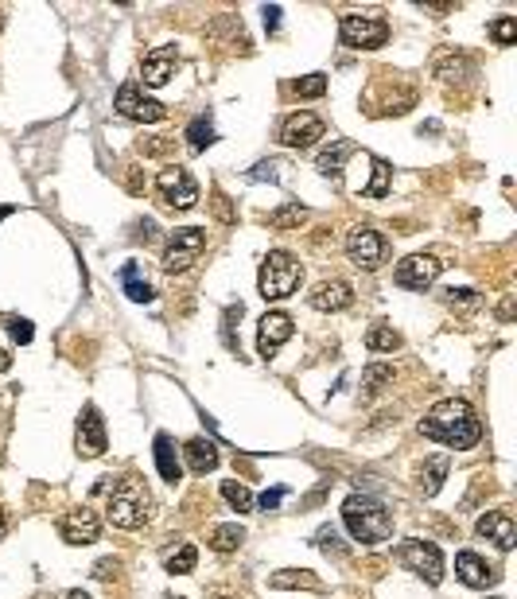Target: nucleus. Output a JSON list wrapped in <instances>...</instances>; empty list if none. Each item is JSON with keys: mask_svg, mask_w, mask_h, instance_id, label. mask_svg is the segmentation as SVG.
Instances as JSON below:
<instances>
[{"mask_svg": "<svg viewBox=\"0 0 517 599\" xmlns=\"http://www.w3.org/2000/svg\"><path fill=\"white\" fill-rule=\"evenodd\" d=\"M4 370H12V355H8L4 347H0V374H4Z\"/></svg>", "mask_w": 517, "mask_h": 599, "instance_id": "c03bdc74", "label": "nucleus"}, {"mask_svg": "<svg viewBox=\"0 0 517 599\" xmlns=\"http://www.w3.org/2000/svg\"><path fill=\"white\" fill-rule=\"evenodd\" d=\"M455 577H460L467 588H495V584L502 580L498 568H490L483 557L471 553V549H463V553L455 557Z\"/></svg>", "mask_w": 517, "mask_h": 599, "instance_id": "dca6fc26", "label": "nucleus"}, {"mask_svg": "<svg viewBox=\"0 0 517 599\" xmlns=\"http://www.w3.org/2000/svg\"><path fill=\"white\" fill-rule=\"evenodd\" d=\"M440 269L443 261L436 253H413V257H405V261H397L393 269V280L401 288H413V292H425L436 285V277H440Z\"/></svg>", "mask_w": 517, "mask_h": 599, "instance_id": "1a4fd4ad", "label": "nucleus"}, {"mask_svg": "<svg viewBox=\"0 0 517 599\" xmlns=\"http://www.w3.org/2000/svg\"><path fill=\"white\" fill-rule=\"evenodd\" d=\"M215 121L210 117H195L191 125H187V145H191V152H203V148H210L215 145Z\"/></svg>", "mask_w": 517, "mask_h": 599, "instance_id": "a878e982", "label": "nucleus"}, {"mask_svg": "<svg viewBox=\"0 0 517 599\" xmlns=\"http://www.w3.org/2000/svg\"><path fill=\"white\" fill-rule=\"evenodd\" d=\"M338 40L346 47H355V51H373V47H381L390 40V23L381 16H362V12H346L343 20H338Z\"/></svg>", "mask_w": 517, "mask_h": 599, "instance_id": "39448f33", "label": "nucleus"}, {"mask_svg": "<svg viewBox=\"0 0 517 599\" xmlns=\"http://www.w3.org/2000/svg\"><path fill=\"white\" fill-rule=\"evenodd\" d=\"M420 432H425L428 440L448 444L455 452H467L483 440V425H478L475 409L467 405L463 397H443V401L432 405L428 417L420 420Z\"/></svg>", "mask_w": 517, "mask_h": 599, "instance_id": "f257e3e1", "label": "nucleus"}, {"mask_svg": "<svg viewBox=\"0 0 517 599\" xmlns=\"http://www.w3.org/2000/svg\"><path fill=\"white\" fill-rule=\"evenodd\" d=\"M393 382V366H366V374H362V385H366V393H381L385 385Z\"/></svg>", "mask_w": 517, "mask_h": 599, "instance_id": "473e14b6", "label": "nucleus"}, {"mask_svg": "<svg viewBox=\"0 0 517 599\" xmlns=\"http://www.w3.org/2000/svg\"><path fill=\"white\" fill-rule=\"evenodd\" d=\"M292 90H296L300 98H323V93H327V75H308V78H296V82H292Z\"/></svg>", "mask_w": 517, "mask_h": 599, "instance_id": "f704fd0d", "label": "nucleus"}, {"mask_svg": "<svg viewBox=\"0 0 517 599\" xmlns=\"http://www.w3.org/2000/svg\"><path fill=\"white\" fill-rule=\"evenodd\" d=\"M113 568H117V560H98V568H93V577L110 580V577H113Z\"/></svg>", "mask_w": 517, "mask_h": 599, "instance_id": "37998d69", "label": "nucleus"}, {"mask_svg": "<svg viewBox=\"0 0 517 599\" xmlns=\"http://www.w3.org/2000/svg\"><path fill=\"white\" fill-rule=\"evenodd\" d=\"M183 455H187V467H191L195 475H206V471H215L218 467V448L210 440H187L183 444Z\"/></svg>", "mask_w": 517, "mask_h": 599, "instance_id": "412c9836", "label": "nucleus"}, {"mask_svg": "<svg viewBox=\"0 0 517 599\" xmlns=\"http://www.w3.org/2000/svg\"><path fill=\"white\" fill-rule=\"evenodd\" d=\"M195 565H198V549H195V545H180V549H175V553L168 557V572H171V577L195 572Z\"/></svg>", "mask_w": 517, "mask_h": 599, "instance_id": "c756f323", "label": "nucleus"}, {"mask_svg": "<svg viewBox=\"0 0 517 599\" xmlns=\"http://www.w3.org/2000/svg\"><path fill=\"white\" fill-rule=\"evenodd\" d=\"M156 471H160V479H168V483H180L183 479V463H180V455H175V444H171V436L168 432H160L156 436Z\"/></svg>", "mask_w": 517, "mask_h": 599, "instance_id": "aec40b11", "label": "nucleus"}, {"mask_svg": "<svg viewBox=\"0 0 517 599\" xmlns=\"http://www.w3.org/2000/svg\"><path fill=\"white\" fill-rule=\"evenodd\" d=\"M490 40H495L498 47H510L513 40H517V20L513 16H502V20H495V23H490Z\"/></svg>", "mask_w": 517, "mask_h": 599, "instance_id": "72a5a7b5", "label": "nucleus"}, {"mask_svg": "<svg viewBox=\"0 0 517 599\" xmlns=\"http://www.w3.org/2000/svg\"><path fill=\"white\" fill-rule=\"evenodd\" d=\"M346 253H350V261H355L358 269L373 273V269H381L385 257H390V242H385L378 230H370V226H355L346 233Z\"/></svg>", "mask_w": 517, "mask_h": 599, "instance_id": "6e6552de", "label": "nucleus"}, {"mask_svg": "<svg viewBox=\"0 0 517 599\" xmlns=\"http://www.w3.org/2000/svg\"><path fill=\"white\" fill-rule=\"evenodd\" d=\"M280 12H285V8H276V4H268V8H265V28H268V31H276V28H280Z\"/></svg>", "mask_w": 517, "mask_h": 599, "instance_id": "79ce46f5", "label": "nucleus"}, {"mask_svg": "<svg viewBox=\"0 0 517 599\" xmlns=\"http://www.w3.org/2000/svg\"><path fill=\"white\" fill-rule=\"evenodd\" d=\"M308 304L315 312H343V308L355 304V292H350L346 280H323V285H315Z\"/></svg>", "mask_w": 517, "mask_h": 599, "instance_id": "6ab92c4d", "label": "nucleus"}, {"mask_svg": "<svg viewBox=\"0 0 517 599\" xmlns=\"http://www.w3.org/2000/svg\"><path fill=\"white\" fill-rule=\"evenodd\" d=\"M8 335H12V339H16V343H20V347H28V343H31V339H35V327H31L28 320H8Z\"/></svg>", "mask_w": 517, "mask_h": 599, "instance_id": "58836bf2", "label": "nucleus"}, {"mask_svg": "<svg viewBox=\"0 0 517 599\" xmlns=\"http://www.w3.org/2000/svg\"><path fill=\"white\" fill-rule=\"evenodd\" d=\"M463 70H471V58L467 55H455V51H443L440 58H436V75L440 78H463Z\"/></svg>", "mask_w": 517, "mask_h": 599, "instance_id": "c85d7f7f", "label": "nucleus"}, {"mask_svg": "<svg viewBox=\"0 0 517 599\" xmlns=\"http://www.w3.org/2000/svg\"><path fill=\"white\" fill-rule=\"evenodd\" d=\"M285 495H288V487H273V490H265V495L257 498V507H261V510H276L280 502H285Z\"/></svg>", "mask_w": 517, "mask_h": 599, "instance_id": "a19ab883", "label": "nucleus"}, {"mask_svg": "<svg viewBox=\"0 0 517 599\" xmlns=\"http://www.w3.org/2000/svg\"><path fill=\"white\" fill-rule=\"evenodd\" d=\"M148 507H152V498H148L145 483L133 479V475H125L110 487L105 514H110V522L117 525V530H140V525L148 522Z\"/></svg>", "mask_w": 517, "mask_h": 599, "instance_id": "7ed1b4c3", "label": "nucleus"}, {"mask_svg": "<svg viewBox=\"0 0 517 599\" xmlns=\"http://www.w3.org/2000/svg\"><path fill=\"white\" fill-rule=\"evenodd\" d=\"M203 250H206V230H198V226L175 230L168 245H163V273H187L203 257Z\"/></svg>", "mask_w": 517, "mask_h": 599, "instance_id": "423d86ee", "label": "nucleus"}, {"mask_svg": "<svg viewBox=\"0 0 517 599\" xmlns=\"http://www.w3.org/2000/svg\"><path fill=\"white\" fill-rule=\"evenodd\" d=\"M58 533H63L66 545H93V542H98V533H101V522H98V514H93L90 507H74V510H66L63 518H58Z\"/></svg>", "mask_w": 517, "mask_h": 599, "instance_id": "f8f14e48", "label": "nucleus"}, {"mask_svg": "<svg viewBox=\"0 0 517 599\" xmlns=\"http://www.w3.org/2000/svg\"><path fill=\"white\" fill-rule=\"evenodd\" d=\"M156 191L163 195L168 207H180V210H191L198 203V183L191 180L187 168H163L156 175Z\"/></svg>", "mask_w": 517, "mask_h": 599, "instance_id": "9b49d317", "label": "nucleus"}, {"mask_svg": "<svg viewBox=\"0 0 517 599\" xmlns=\"http://www.w3.org/2000/svg\"><path fill=\"white\" fill-rule=\"evenodd\" d=\"M66 599H90L86 592H66Z\"/></svg>", "mask_w": 517, "mask_h": 599, "instance_id": "49530a36", "label": "nucleus"}, {"mask_svg": "<svg viewBox=\"0 0 517 599\" xmlns=\"http://www.w3.org/2000/svg\"><path fill=\"white\" fill-rule=\"evenodd\" d=\"M478 537H486V542H495L502 553H510V549L517 545V525L506 510H490L478 518Z\"/></svg>", "mask_w": 517, "mask_h": 599, "instance_id": "a211bd4d", "label": "nucleus"}, {"mask_svg": "<svg viewBox=\"0 0 517 599\" xmlns=\"http://www.w3.org/2000/svg\"><path fill=\"white\" fill-rule=\"evenodd\" d=\"M245 542V530L238 522H226V525H215V533H210V549L215 553H233Z\"/></svg>", "mask_w": 517, "mask_h": 599, "instance_id": "393cba45", "label": "nucleus"}, {"mask_svg": "<svg viewBox=\"0 0 517 599\" xmlns=\"http://www.w3.org/2000/svg\"><path fill=\"white\" fill-rule=\"evenodd\" d=\"M343 522L350 537L362 545H381L393 537V514L370 495H350L343 502Z\"/></svg>", "mask_w": 517, "mask_h": 599, "instance_id": "f03ea898", "label": "nucleus"}, {"mask_svg": "<svg viewBox=\"0 0 517 599\" xmlns=\"http://www.w3.org/2000/svg\"><path fill=\"white\" fill-rule=\"evenodd\" d=\"M0 31H4V12H0Z\"/></svg>", "mask_w": 517, "mask_h": 599, "instance_id": "de8ad7c7", "label": "nucleus"}, {"mask_svg": "<svg viewBox=\"0 0 517 599\" xmlns=\"http://www.w3.org/2000/svg\"><path fill=\"white\" fill-rule=\"evenodd\" d=\"M222 498H226L238 514H250V510H253V495H250V490H245L241 483H233V479H226V483H222Z\"/></svg>", "mask_w": 517, "mask_h": 599, "instance_id": "2f4dec72", "label": "nucleus"}, {"mask_svg": "<svg viewBox=\"0 0 517 599\" xmlns=\"http://www.w3.org/2000/svg\"><path fill=\"white\" fill-rule=\"evenodd\" d=\"M175 66H180V51H175V47H156V51H148L145 55V66H140L145 86H152V90L168 86L171 75H175Z\"/></svg>", "mask_w": 517, "mask_h": 599, "instance_id": "f3484780", "label": "nucleus"}, {"mask_svg": "<svg viewBox=\"0 0 517 599\" xmlns=\"http://www.w3.org/2000/svg\"><path fill=\"white\" fill-rule=\"evenodd\" d=\"M355 145H350V140H335V145L331 148H323L320 152V163H315V168H320L323 175H327V180H338V175H343V163L350 160V156H355Z\"/></svg>", "mask_w": 517, "mask_h": 599, "instance_id": "4be33fe9", "label": "nucleus"}, {"mask_svg": "<svg viewBox=\"0 0 517 599\" xmlns=\"http://www.w3.org/2000/svg\"><path fill=\"white\" fill-rule=\"evenodd\" d=\"M397 557H401V565L408 572H416V577L425 584H432V588L443 580V553L432 542H416L413 537V542H405L401 549H397Z\"/></svg>", "mask_w": 517, "mask_h": 599, "instance_id": "0eeeda50", "label": "nucleus"}, {"mask_svg": "<svg viewBox=\"0 0 517 599\" xmlns=\"http://www.w3.org/2000/svg\"><path fill=\"white\" fill-rule=\"evenodd\" d=\"M113 110L121 117H128V121H140V125H152V121H160V117H163V105L156 98H148L136 82H125V86L117 90Z\"/></svg>", "mask_w": 517, "mask_h": 599, "instance_id": "9d476101", "label": "nucleus"}, {"mask_svg": "<svg viewBox=\"0 0 517 599\" xmlns=\"http://www.w3.org/2000/svg\"><path fill=\"white\" fill-rule=\"evenodd\" d=\"M110 448V440H105V420L98 413V405H86L78 417V455L82 460H98Z\"/></svg>", "mask_w": 517, "mask_h": 599, "instance_id": "ddd939ff", "label": "nucleus"}, {"mask_svg": "<svg viewBox=\"0 0 517 599\" xmlns=\"http://www.w3.org/2000/svg\"><path fill=\"white\" fill-rule=\"evenodd\" d=\"M8 533V518H4V510H0V537Z\"/></svg>", "mask_w": 517, "mask_h": 599, "instance_id": "a18cd8bd", "label": "nucleus"}, {"mask_svg": "<svg viewBox=\"0 0 517 599\" xmlns=\"http://www.w3.org/2000/svg\"><path fill=\"white\" fill-rule=\"evenodd\" d=\"M320 137H327V125H323V117H315V113H292L285 128H280V140H285L288 148H311Z\"/></svg>", "mask_w": 517, "mask_h": 599, "instance_id": "2eb2a0df", "label": "nucleus"}, {"mask_svg": "<svg viewBox=\"0 0 517 599\" xmlns=\"http://www.w3.org/2000/svg\"><path fill=\"white\" fill-rule=\"evenodd\" d=\"M280 168H285L280 160H261L257 168H250V180L253 183H280Z\"/></svg>", "mask_w": 517, "mask_h": 599, "instance_id": "c9c22d12", "label": "nucleus"}, {"mask_svg": "<svg viewBox=\"0 0 517 599\" xmlns=\"http://www.w3.org/2000/svg\"><path fill=\"white\" fill-rule=\"evenodd\" d=\"M366 347L373 350V355H393V350L401 347V335H397L390 323H373L366 331Z\"/></svg>", "mask_w": 517, "mask_h": 599, "instance_id": "b1692460", "label": "nucleus"}, {"mask_svg": "<svg viewBox=\"0 0 517 599\" xmlns=\"http://www.w3.org/2000/svg\"><path fill=\"white\" fill-rule=\"evenodd\" d=\"M273 584H276V588H296V584H300V588H320V580H315V577H288V572H276Z\"/></svg>", "mask_w": 517, "mask_h": 599, "instance_id": "ea45409f", "label": "nucleus"}, {"mask_svg": "<svg viewBox=\"0 0 517 599\" xmlns=\"http://www.w3.org/2000/svg\"><path fill=\"white\" fill-rule=\"evenodd\" d=\"M495 599H502V595H495Z\"/></svg>", "mask_w": 517, "mask_h": 599, "instance_id": "09e8293b", "label": "nucleus"}, {"mask_svg": "<svg viewBox=\"0 0 517 599\" xmlns=\"http://www.w3.org/2000/svg\"><path fill=\"white\" fill-rule=\"evenodd\" d=\"M443 479H448V460H443V455H436V460H428V467H425V479H420V495L432 498V495H436V490L443 487Z\"/></svg>", "mask_w": 517, "mask_h": 599, "instance_id": "cd10ccee", "label": "nucleus"}, {"mask_svg": "<svg viewBox=\"0 0 517 599\" xmlns=\"http://www.w3.org/2000/svg\"><path fill=\"white\" fill-rule=\"evenodd\" d=\"M303 215H308V210H303L300 203H288V207H280V210L268 215V226H273V230H292V226H300V222H303Z\"/></svg>", "mask_w": 517, "mask_h": 599, "instance_id": "7c9ffc66", "label": "nucleus"}, {"mask_svg": "<svg viewBox=\"0 0 517 599\" xmlns=\"http://www.w3.org/2000/svg\"><path fill=\"white\" fill-rule=\"evenodd\" d=\"M315 545H320L323 553H335V557H343V553H346L343 542H338V530H335V525H323L320 537H315Z\"/></svg>", "mask_w": 517, "mask_h": 599, "instance_id": "4c0bfd02", "label": "nucleus"}, {"mask_svg": "<svg viewBox=\"0 0 517 599\" xmlns=\"http://www.w3.org/2000/svg\"><path fill=\"white\" fill-rule=\"evenodd\" d=\"M121 288L128 292V300H136V304H148L152 300V285L145 277H140V265L136 261H128L121 269Z\"/></svg>", "mask_w": 517, "mask_h": 599, "instance_id": "5701e85b", "label": "nucleus"}, {"mask_svg": "<svg viewBox=\"0 0 517 599\" xmlns=\"http://www.w3.org/2000/svg\"><path fill=\"white\" fill-rule=\"evenodd\" d=\"M370 168H373V180L362 187V195L366 198H385L390 195V175H393V168L385 160H370Z\"/></svg>", "mask_w": 517, "mask_h": 599, "instance_id": "bb28decb", "label": "nucleus"}, {"mask_svg": "<svg viewBox=\"0 0 517 599\" xmlns=\"http://www.w3.org/2000/svg\"><path fill=\"white\" fill-rule=\"evenodd\" d=\"M300 280H303V265L288 250H273L261 261V273H257V292L265 300H288L300 288Z\"/></svg>", "mask_w": 517, "mask_h": 599, "instance_id": "20e7f679", "label": "nucleus"}, {"mask_svg": "<svg viewBox=\"0 0 517 599\" xmlns=\"http://www.w3.org/2000/svg\"><path fill=\"white\" fill-rule=\"evenodd\" d=\"M292 315L285 312H265L261 315V327H257V350H261V358H273L280 347L292 339Z\"/></svg>", "mask_w": 517, "mask_h": 599, "instance_id": "4468645a", "label": "nucleus"}, {"mask_svg": "<svg viewBox=\"0 0 517 599\" xmlns=\"http://www.w3.org/2000/svg\"><path fill=\"white\" fill-rule=\"evenodd\" d=\"M443 300H448L451 308H478V304H483V296H478L475 288H448Z\"/></svg>", "mask_w": 517, "mask_h": 599, "instance_id": "e433bc0d", "label": "nucleus"}]
</instances>
